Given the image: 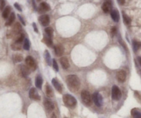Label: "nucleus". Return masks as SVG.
Here are the masks:
<instances>
[{"label": "nucleus", "instance_id": "f257e3e1", "mask_svg": "<svg viewBox=\"0 0 141 118\" xmlns=\"http://www.w3.org/2000/svg\"><path fill=\"white\" fill-rule=\"evenodd\" d=\"M67 84L69 89L72 92H76L80 88V82L78 77L75 75H70L67 77Z\"/></svg>", "mask_w": 141, "mask_h": 118}, {"label": "nucleus", "instance_id": "f03ea898", "mask_svg": "<svg viewBox=\"0 0 141 118\" xmlns=\"http://www.w3.org/2000/svg\"><path fill=\"white\" fill-rule=\"evenodd\" d=\"M63 102L64 104L69 108H74L77 104V101L73 96L66 94L63 96Z\"/></svg>", "mask_w": 141, "mask_h": 118}, {"label": "nucleus", "instance_id": "7ed1b4c3", "mask_svg": "<svg viewBox=\"0 0 141 118\" xmlns=\"http://www.w3.org/2000/svg\"><path fill=\"white\" fill-rule=\"evenodd\" d=\"M81 99L83 104L87 106H89L92 104V97L89 91L84 90L81 92Z\"/></svg>", "mask_w": 141, "mask_h": 118}, {"label": "nucleus", "instance_id": "20e7f679", "mask_svg": "<svg viewBox=\"0 0 141 118\" xmlns=\"http://www.w3.org/2000/svg\"><path fill=\"white\" fill-rule=\"evenodd\" d=\"M25 62H26V66L29 68L30 70L34 71L37 68V65H36V62H35V59L31 57V56H28L26 57L25 59Z\"/></svg>", "mask_w": 141, "mask_h": 118}, {"label": "nucleus", "instance_id": "39448f33", "mask_svg": "<svg viewBox=\"0 0 141 118\" xmlns=\"http://www.w3.org/2000/svg\"><path fill=\"white\" fill-rule=\"evenodd\" d=\"M111 95H112V99L115 101H118L119 99H120L121 98L122 93L120 88L117 86H113L112 87Z\"/></svg>", "mask_w": 141, "mask_h": 118}, {"label": "nucleus", "instance_id": "423d86ee", "mask_svg": "<svg viewBox=\"0 0 141 118\" xmlns=\"http://www.w3.org/2000/svg\"><path fill=\"white\" fill-rule=\"evenodd\" d=\"M92 99H93V102L95 103V104L98 107L101 106L103 104V97L100 93H93V96H92Z\"/></svg>", "mask_w": 141, "mask_h": 118}, {"label": "nucleus", "instance_id": "0eeeda50", "mask_svg": "<svg viewBox=\"0 0 141 118\" xmlns=\"http://www.w3.org/2000/svg\"><path fill=\"white\" fill-rule=\"evenodd\" d=\"M112 8V2L111 0H106L102 5V9L105 13H109L111 11Z\"/></svg>", "mask_w": 141, "mask_h": 118}, {"label": "nucleus", "instance_id": "6e6552de", "mask_svg": "<svg viewBox=\"0 0 141 118\" xmlns=\"http://www.w3.org/2000/svg\"><path fill=\"white\" fill-rule=\"evenodd\" d=\"M39 22L44 26H46L50 23V18L47 15H42L39 17Z\"/></svg>", "mask_w": 141, "mask_h": 118}, {"label": "nucleus", "instance_id": "1a4fd4ad", "mask_svg": "<svg viewBox=\"0 0 141 118\" xmlns=\"http://www.w3.org/2000/svg\"><path fill=\"white\" fill-rule=\"evenodd\" d=\"M29 97L31 99H34V100H40V96L39 95L37 90L35 89V88H31L29 91Z\"/></svg>", "mask_w": 141, "mask_h": 118}, {"label": "nucleus", "instance_id": "9d476101", "mask_svg": "<svg viewBox=\"0 0 141 118\" xmlns=\"http://www.w3.org/2000/svg\"><path fill=\"white\" fill-rule=\"evenodd\" d=\"M116 77H117V80H118L120 82H124L127 77L126 72L123 70H119L116 73Z\"/></svg>", "mask_w": 141, "mask_h": 118}, {"label": "nucleus", "instance_id": "9b49d317", "mask_svg": "<svg viewBox=\"0 0 141 118\" xmlns=\"http://www.w3.org/2000/svg\"><path fill=\"white\" fill-rule=\"evenodd\" d=\"M50 10V6L46 2H42L39 4L38 8V11L39 13H44L47 12Z\"/></svg>", "mask_w": 141, "mask_h": 118}, {"label": "nucleus", "instance_id": "f8f14e48", "mask_svg": "<svg viewBox=\"0 0 141 118\" xmlns=\"http://www.w3.org/2000/svg\"><path fill=\"white\" fill-rule=\"evenodd\" d=\"M19 72H20V74L22 75V77H27L30 74V69L29 68L27 67L26 66H24V65H21L19 66Z\"/></svg>", "mask_w": 141, "mask_h": 118}, {"label": "nucleus", "instance_id": "ddd939ff", "mask_svg": "<svg viewBox=\"0 0 141 118\" xmlns=\"http://www.w3.org/2000/svg\"><path fill=\"white\" fill-rule=\"evenodd\" d=\"M55 53L57 56H62L64 54V47L61 44H57L54 46Z\"/></svg>", "mask_w": 141, "mask_h": 118}, {"label": "nucleus", "instance_id": "4468645a", "mask_svg": "<svg viewBox=\"0 0 141 118\" xmlns=\"http://www.w3.org/2000/svg\"><path fill=\"white\" fill-rule=\"evenodd\" d=\"M22 30V26H21V25L19 24V23H16L15 25L13 26V29H12L13 35H14V36H15V35H17V34L21 33Z\"/></svg>", "mask_w": 141, "mask_h": 118}, {"label": "nucleus", "instance_id": "2eb2a0df", "mask_svg": "<svg viewBox=\"0 0 141 118\" xmlns=\"http://www.w3.org/2000/svg\"><path fill=\"white\" fill-rule=\"evenodd\" d=\"M44 104L45 109H46L47 111L51 112L54 109V105H53V102L49 101L48 99H46V100H45Z\"/></svg>", "mask_w": 141, "mask_h": 118}, {"label": "nucleus", "instance_id": "dca6fc26", "mask_svg": "<svg viewBox=\"0 0 141 118\" xmlns=\"http://www.w3.org/2000/svg\"><path fill=\"white\" fill-rule=\"evenodd\" d=\"M111 17L114 22H118L120 19V15H119L118 11L117 10H112L111 11Z\"/></svg>", "mask_w": 141, "mask_h": 118}, {"label": "nucleus", "instance_id": "f3484780", "mask_svg": "<svg viewBox=\"0 0 141 118\" xmlns=\"http://www.w3.org/2000/svg\"><path fill=\"white\" fill-rule=\"evenodd\" d=\"M60 64L64 69H67L69 67V62L68 59L66 57H62L60 58Z\"/></svg>", "mask_w": 141, "mask_h": 118}, {"label": "nucleus", "instance_id": "a211bd4d", "mask_svg": "<svg viewBox=\"0 0 141 118\" xmlns=\"http://www.w3.org/2000/svg\"><path fill=\"white\" fill-rule=\"evenodd\" d=\"M52 83L53 85L54 86L55 88L58 90L59 93H62V88L61 85L60 84V83L58 82V81L56 79H53L52 80Z\"/></svg>", "mask_w": 141, "mask_h": 118}, {"label": "nucleus", "instance_id": "6ab92c4d", "mask_svg": "<svg viewBox=\"0 0 141 118\" xmlns=\"http://www.w3.org/2000/svg\"><path fill=\"white\" fill-rule=\"evenodd\" d=\"M24 35L23 33H19L17 35L15 36V39H14V42H17V43H20L22 44V42L24 40Z\"/></svg>", "mask_w": 141, "mask_h": 118}, {"label": "nucleus", "instance_id": "aec40b11", "mask_svg": "<svg viewBox=\"0 0 141 118\" xmlns=\"http://www.w3.org/2000/svg\"><path fill=\"white\" fill-rule=\"evenodd\" d=\"M10 10H11V8L10 6H6L4 8V10H3V13H2V17L4 19L8 18V17L10 16Z\"/></svg>", "mask_w": 141, "mask_h": 118}, {"label": "nucleus", "instance_id": "412c9836", "mask_svg": "<svg viewBox=\"0 0 141 118\" xmlns=\"http://www.w3.org/2000/svg\"><path fill=\"white\" fill-rule=\"evenodd\" d=\"M46 93L48 97H53V91L50 85L46 84Z\"/></svg>", "mask_w": 141, "mask_h": 118}, {"label": "nucleus", "instance_id": "4be33fe9", "mask_svg": "<svg viewBox=\"0 0 141 118\" xmlns=\"http://www.w3.org/2000/svg\"><path fill=\"white\" fill-rule=\"evenodd\" d=\"M15 19V13H12L10 15V16L8 17V20H7L6 23V26L11 25V24L14 22Z\"/></svg>", "mask_w": 141, "mask_h": 118}, {"label": "nucleus", "instance_id": "5701e85b", "mask_svg": "<svg viewBox=\"0 0 141 118\" xmlns=\"http://www.w3.org/2000/svg\"><path fill=\"white\" fill-rule=\"evenodd\" d=\"M131 114H132V118H141V113L138 111L137 109H132Z\"/></svg>", "mask_w": 141, "mask_h": 118}, {"label": "nucleus", "instance_id": "b1692460", "mask_svg": "<svg viewBox=\"0 0 141 118\" xmlns=\"http://www.w3.org/2000/svg\"><path fill=\"white\" fill-rule=\"evenodd\" d=\"M42 85V78L41 76L37 75L35 79V86L37 88H41Z\"/></svg>", "mask_w": 141, "mask_h": 118}, {"label": "nucleus", "instance_id": "393cba45", "mask_svg": "<svg viewBox=\"0 0 141 118\" xmlns=\"http://www.w3.org/2000/svg\"><path fill=\"white\" fill-rule=\"evenodd\" d=\"M141 48V42H138L136 40H134L133 41V48H134V52H137V51Z\"/></svg>", "mask_w": 141, "mask_h": 118}, {"label": "nucleus", "instance_id": "a878e982", "mask_svg": "<svg viewBox=\"0 0 141 118\" xmlns=\"http://www.w3.org/2000/svg\"><path fill=\"white\" fill-rule=\"evenodd\" d=\"M42 42H44L48 46L51 47L53 45V42H52V39L51 37H49L48 36H45L44 39H42Z\"/></svg>", "mask_w": 141, "mask_h": 118}, {"label": "nucleus", "instance_id": "bb28decb", "mask_svg": "<svg viewBox=\"0 0 141 118\" xmlns=\"http://www.w3.org/2000/svg\"><path fill=\"white\" fill-rule=\"evenodd\" d=\"M122 18H123L124 23H125L126 25H129L131 24L132 20L130 19V17L128 15H127L124 12H122Z\"/></svg>", "mask_w": 141, "mask_h": 118}, {"label": "nucleus", "instance_id": "cd10ccee", "mask_svg": "<svg viewBox=\"0 0 141 118\" xmlns=\"http://www.w3.org/2000/svg\"><path fill=\"white\" fill-rule=\"evenodd\" d=\"M44 58L46 63L48 65H51V55L49 54L48 51H46L44 52Z\"/></svg>", "mask_w": 141, "mask_h": 118}, {"label": "nucleus", "instance_id": "c85d7f7f", "mask_svg": "<svg viewBox=\"0 0 141 118\" xmlns=\"http://www.w3.org/2000/svg\"><path fill=\"white\" fill-rule=\"evenodd\" d=\"M22 44L20 43H17V42H13L11 45V48H13V51H19L22 48Z\"/></svg>", "mask_w": 141, "mask_h": 118}, {"label": "nucleus", "instance_id": "c756f323", "mask_svg": "<svg viewBox=\"0 0 141 118\" xmlns=\"http://www.w3.org/2000/svg\"><path fill=\"white\" fill-rule=\"evenodd\" d=\"M13 61H14V62H15V63H17V62H21L23 59V57L22 56V55H19V54H16V55H13Z\"/></svg>", "mask_w": 141, "mask_h": 118}, {"label": "nucleus", "instance_id": "7c9ffc66", "mask_svg": "<svg viewBox=\"0 0 141 118\" xmlns=\"http://www.w3.org/2000/svg\"><path fill=\"white\" fill-rule=\"evenodd\" d=\"M45 32L46 33L47 36L51 38L52 36H53V30L51 27H47V28L45 29Z\"/></svg>", "mask_w": 141, "mask_h": 118}, {"label": "nucleus", "instance_id": "2f4dec72", "mask_svg": "<svg viewBox=\"0 0 141 118\" xmlns=\"http://www.w3.org/2000/svg\"><path fill=\"white\" fill-rule=\"evenodd\" d=\"M24 48L26 50V51H29V48H30V42L27 38L24 39Z\"/></svg>", "mask_w": 141, "mask_h": 118}, {"label": "nucleus", "instance_id": "473e14b6", "mask_svg": "<svg viewBox=\"0 0 141 118\" xmlns=\"http://www.w3.org/2000/svg\"><path fill=\"white\" fill-rule=\"evenodd\" d=\"M53 67L54 68V70H55L57 72L59 70V67H58V63L55 59H53Z\"/></svg>", "mask_w": 141, "mask_h": 118}, {"label": "nucleus", "instance_id": "72a5a7b5", "mask_svg": "<svg viewBox=\"0 0 141 118\" xmlns=\"http://www.w3.org/2000/svg\"><path fill=\"white\" fill-rule=\"evenodd\" d=\"M5 6V1L4 0H0V10L3 9Z\"/></svg>", "mask_w": 141, "mask_h": 118}, {"label": "nucleus", "instance_id": "f704fd0d", "mask_svg": "<svg viewBox=\"0 0 141 118\" xmlns=\"http://www.w3.org/2000/svg\"><path fill=\"white\" fill-rule=\"evenodd\" d=\"M117 32V29H116V27H112V29L111 30V33L112 36H113L114 35H115V33Z\"/></svg>", "mask_w": 141, "mask_h": 118}, {"label": "nucleus", "instance_id": "c9c22d12", "mask_svg": "<svg viewBox=\"0 0 141 118\" xmlns=\"http://www.w3.org/2000/svg\"><path fill=\"white\" fill-rule=\"evenodd\" d=\"M14 6H15V7L17 9L19 10V11H22V8H21V7H20V6H19L18 3H15V4H14Z\"/></svg>", "mask_w": 141, "mask_h": 118}, {"label": "nucleus", "instance_id": "e433bc0d", "mask_svg": "<svg viewBox=\"0 0 141 118\" xmlns=\"http://www.w3.org/2000/svg\"><path fill=\"white\" fill-rule=\"evenodd\" d=\"M18 17H19V20H20V21H21V22H22V24L23 25H26V24H25V22H24V19H23V18L22 17L20 16V15H18Z\"/></svg>", "mask_w": 141, "mask_h": 118}, {"label": "nucleus", "instance_id": "4c0bfd02", "mask_svg": "<svg viewBox=\"0 0 141 118\" xmlns=\"http://www.w3.org/2000/svg\"><path fill=\"white\" fill-rule=\"evenodd\" d=\"M33 29H34L35 32H38V30H37V26H36V24H35V23H33Z\"/></svg>", "mask_w": 141, "mask_h": 118}, {"label": "nucleus", "instance_id": "58836bf2", "mask_svg": "<svg viewBox=\"0 0 141 118\" xmlns=\"http://www.w3.org/2000/svg\"><path fill=\"white\" fill-rule=\"evenodd\" d=\"M120 5H123L125 2V0H117Z\"/></svg>", "mask_w": 141, "mask_h": 118}, {"label": "nucleus", "instance_id": "ea45409f", "mask_svg": "<svg viewBox=\"0 0 141 118\" xmlns=\"http://www.w3.org/2000/svg\"><path fill=\"white\" fill-rule=\"evenodd\" d=\"M138 62H139V64H140V65L141 66V57H138Z\"/></svg>", "mask_w": 141, "mask_h": 118}, {"label": "nucleus", "instance_id": "a19ab883", "mask_svg": "<svg viewBox=\"0 0 141 118\" xmlns=\"http://www.w3.org/2000/svg\"><path fill=\"white\" fill-rule=\"evenodd\" d=\"M51 118H57V117H56V115H55V113H53V115H51Z\"/></svg>", "mask_w": 141, "mask_h": 118}, {"label": "nucleus", "instance_id": "79ce46f5", "mask_svg": "<svg viewBox=\"0 0 141 118\" xmlns=\"http://www.w3.org/2000/svg\"></svg>", "mask_w": 141, "mask_h": 118}]
</instances>
